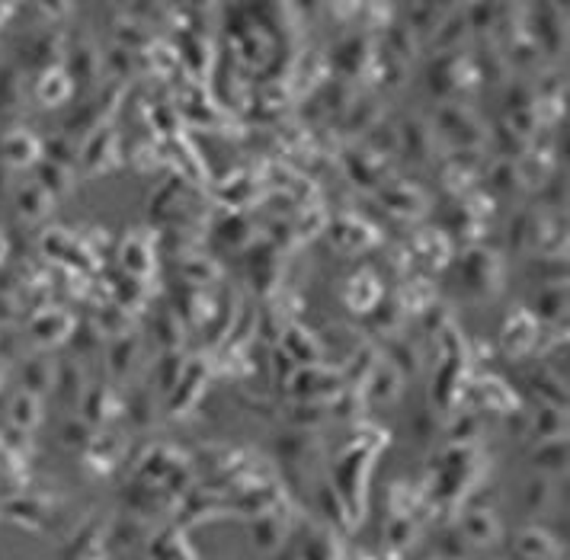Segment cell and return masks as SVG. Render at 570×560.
Masks as SVG:
<instances>
[{"label": "cell", "mask_w": 570, "mask_h": 560, "mask_svg": "<svg viewBox=\"0 0 570 560\" xmlns=\"http://www.w3.org/2000/svg\"><path fill=\"white\" fill-rule=\"evenodd\" d=\"M500 257L491 250H471L462 257V285L475 298H491L500 292Z\"/></svg>", "instance_id": "6da1fadb"}, {"label": "cell", "mask_w": 570, "mask_h": 560, "mask_svg": "<svg viewBox=\"0 0 570 560\" xmlns=\"http://www.w3.org/2000/svg\"><path fill=\"white\" fill-rule=\"evenodd\" d=\"M289 388L298 401H311V403H324L330 401L339 391V375L327 372L321 366H298L295 375L289 378Z\"/></svg>", "instance_id": "7a4b0ae2"}, {"label": "cell", "mask_w": 570, "mask_h": 560, "mask_svg": "<svg viewBox=\"0 0 570 560\" xmlns=\"http://www.w3.org/2000/svg\"><path fill=\"white\" fill-rule=\"evenodd\" d=\"M439 129L458 144V151H477L484 141V129L477 125V115L465 106H442L439 109Z\"/></svg>", "instance_id": "3957f363"}, {"label": "cell", "mask_w": 570, "mask_h": 560, "mask_svg": "<svg viewBox=\"0 0 570 560\" xmlns=\"http://www.w3.org/2000/svg\"><path fill=\"white\" fill-rule=\"evenodd\" d=\"M77 160H80V167L90 173V176L109 170V167H116L119 164L116 131H113V129H96L94 135L87 138V148H80Z\"/></svg>", "instance_id": "277c9868"}, {"label": "cell", "mask_w": 570, "mask_h": 560, "mask_svg": "<svg viewBox=\"0 0 570 560\" xmlns=\"http://www.w3.org/2000/svg\"><path fill=\"white\" fill-rule=\"evenodd\" d=\"M23 61H26V68H32V71H39V74L55 71L61 61V36L59 32H39V36L26 45Z\"/></svg>", "instance_id": "5b68a950"}, {"label": "cell", "mask_w": 570, "mask_h": 560, "mask_svg": "<svg viewBox=\"0 0 570 560\" xmlns=\"http://www.w3.org/2000/svg\"><path fill=\"white\" fill-rule=\"evenodd\" d=\"M0 158H4L7 167H14V170L30 167V164H36V158H39V141L30 135V131L14 129L4 135V141H0Z\"/></svg>", "instance_id": "8992f818"}, {"label": "cell", "mask_w": 570, "mask_h": 560, "mask_svg": "<svg viewBox=\"0 0 570 560\" xmlns=\"http://www.w3.org/2000/svg\"><path fill=\"white\" fill-rule=\"evenodd\" d=\"M30 333H32V339H36V343L55 346V343H61V339L71 337V333H74V321L65 314V311L51 308V311H42V314L32 321Z\"/></svg>", "instance_id": "52a82bcc"}, {"label": "cell", "mask_w": 570, "mask_h": 560, "mask_svg": "<svg viewBox=\"0 0 570 560\" xmlns=\"http://www.w3.org/2000/svg\"><path fill=\"white\" fill-rule=\"evenodd\" d=\"M401 394V375H397V368L391 366V362H378L375 368H372V375L366 378V401L378 403V401H394V397Z\"/></svg>", "instance_id": "ba28073f"}, {"label": "cell", "mask_w": 570, "mask_h": 560, "mask_svg": "<svg viewBox=\"0 0 570 560\" xmlns=\"http://www.w3.org/2000/svg\"><path fill=\"white\" fill-rule=\"evenodd\" d=\"M122 410H125V403L113 394V388H94L87 394V403H84V423L100 426V423H106V420L119 417Z\"/></svg>", "instance_id": "9c48e42d"}, {"label": "cell", "mask_w": 570, "mask_h": 560, "mask_svg": "<svg viewBox=\"0 0 570 560\" xmlns=\"http://www.w3.org/2000/svg\"><path fill=\"white\" fill-rule=\"evenodd\" d=\"M71 90H74V80L68 77V71H61V68L39 74L36 80V96L42 106H61V103L71 96Z\"/></svg>", "instance_id": "30bf717a"}, {"label": "cell", "mask_w": 570, "mask_h": 560, "mask_svg": "<svg viewBox=\"0 0 570 560\" xmlns=\"http://www.w3.org/2000/svg\"><path fill=\"white\" fill-rule=\"evenodd\" d=\"M282 349L289 352L292 362L295 366H318L321 362V346L314 343V337L302 330V327H289V330H282Z\"/></svg>", "instance_id": "8fae6325"}, {"label": "cell", "mask_w": 570, "mask_h": 560, "mask_svg": "<svg viewBox=\"0 0 570 560\" xmlns=\"http://www.w3.org/2000/svg\"><path fill=\"white\" fill-rule=\"evenodd\" d=\"M535 333H538V323H535V317H529L526 311H516V321H506L503 346L510 352H516V356H520V352L532 349Z\"/></svg>", "instance_id": "7c38bea8"}, {"label": "cell", "mask_w": 570, "mask_h": 560, "mask_svg": "<svg viewBox=\"0 0 570 560\" xmlns=\"http://www.w3.org/2000/svg\"><path fill=\"white\" fill-rule=\"evenodd\" d=\"M343 298H347L349 308L372 311L378 304V298H382V288H378V282L372 273H359L347 282V294H343Z\"/></svg>", "instance_id": "4fadbf2b"}, {"label": "cell", "mask_w": 570, "mask_h": 560, "mask_svg": "<svg viewBox=\"0 0 570 560\" xmlns=\"http://www.w3.org/2000/svg\"><path fill=\"white\" fill-rule=\"evenodd\" d=\"M397 148H404L413 160L430 158V129L420 119H407L404 125H397Z\"/></svg>", "instance_id": "5bb4252c"}, {"label": "cell", "mask_w": 570, "mask_h": 560, "mask_svg": "<svg viewBox=\"0 0 570 560\" xmlns=\"http://www.w3.org/2000/svg\"><path fill=\"white\" fill-rule=\"evenodd\" d=\"M378 195H382V202L388 205V209L401 212V215H420V212L426 209L423 193H417L413 186H404V183H397V186H388V189H378Z\"/></svg>", "instance_id": "9a60e30c"}, {"label": "cell", "mask_w": 570, "mask_h": 560, "mask_svg": "<svg viewBox=\"0 0 570 560\" xmlns=\"http://www.w3.org/2000/svg\"><path fill=\"white\" fill-rule=\"evenodd\" d=\"M55 384V366H51L49 359H42V356H36V359H30L26 366H23V388H26V394H45V391Z\"/></svg>", "instance_id": "2e32d148"}, {"label": "cell", "mask_w": 570, "mask_h": 560, "mask_svg": "<svg viewBox=\"0 0 570 560\" xmlns=\"http://www.w3.org/2000/svg\"><path fill=\"white\" fill-rule=\"evenodd\" d=\"M203 384H205V368L189 366L186 372L180 375V381H176V394H174V403H170V410H174V413H183V410H189V401H195V397L203 394Z\"/></svg>", "instance_id": "e0dca14e"}, {"label": "cell", "mask_w": 570, "mask_h": 560, "mask_svg": "<svg viewBox=\"0 0 570 560\" xmlns=\"http://www.w3.org/2000/svg\"><path fill=\"white\" fill-rule=\"evenodd\" d=\"M122 266L129 269V275L135 279H145L148 269H151V247L145 244L141 234H131L122 244Z\"/></svg>", "instance_id": "ac0fdd59"}, {"label": "cell", "mask_w": 570, "mask_h": 560, "mask_svg": "<svg viewBox=\"0 0 570 560\" xmlns=\"http://www.w3.org/2000/svg\"><path fill=\"white\" fill-rule=\"evenodd\" d=\"M51 202L55 199H51L45 189H39L36 183H30V186H23L20 193H16V212H20L23 218H30V221H39V218L49 215Z\"/></svg>", "instance_id": "d6986e66"}, {"label": "cell", "mask_w": 570, "mask_h": 560, "mask_svg": "<svg viewBox=\"0 0 570 560\" xmlns=\"http://www.w3.org/2000/svg\"><path fill=\"white\" fill-rule=\"evenodd\" d=\"M10 420H14V429H36L39 420H42V403L36 394H16L10 403Z\"/></svg>", "instance_id": "ffe728a7"}, {"label": "cell", "mask_w": 570, "mask_h": 560, "mask_svg": "<svg viewBox=\"0 0 570 560\" xmlns=\"http://www.w3.org/2000/svg\"><path fill=\"white\" fill-rule=\"evenodd\" d=\"M36 186L45 189L51 199H61V195H68V189H71V173H68L65 167H55L49 164V160H42V164L36 167Z\"/></svg>", "instance_id": "44dd1931"}, {"label": "cell", "mask_w": 570, "mask_h": 560, "mask_svg": "<svg viewBox=\"0 0 570 560\" xmlns=\"http://www.w3.org/2000/svg\"><path fill=\"white\" fill-rule=\"evenodd\" d=\"M529 429L538 432L545 442H548V438H564V410L545 403L535 417H529Z\"/></svg>", "instance_id": "7402d4cb"}, {"label": "cell", "mask_w": 570, "mask_h": 560, "mask_svg": "<svg viewBox=\"0 0 570 560\" xmlns=\"http://www.w3.org/2000/svg\"><path fill=\"white\" fill-rule=\"evenodd\" d=\"M487 183H491L493 193H512V189H520V164L510 158L497 160V164L491 167V173H487Z\"/></svg>", "instance_id": "603a6c76"}, {"label": "cell", "mask_w": 570, "mask_h": 560, "mask_svg": "<svg viewBox=\"0 0 570 560\" xmlns=\"http://www.w3.org/2000/svg\"><path fill=\"white\" fill-rule=\"evenodd\" d=\"M42 151H45V160H49V164L65 167V170H71L74 160H77V151H74L71 138H65V135L45 138V141H42Z\"/></svg>", "instance_id": "cb8c5ba5"}, {"label": "cell", "mask_w": 570, "mask_h": 560, "mask_svg": "<svg viewBox=\"0 0 570 560\" xmlns=\"http://www.w3.org/2000/svg\"><path fill=\"white\" fill-rule=\"evenodd\" d=\"M135 352H138L135 337H119L116 343H113V349H109V372L113 375L129 372L131 362H135Z\"/></svg>", "instance_id": "d4e9b609"}, {"label": "cell", "mask_w": 570, "mask_h": 560, "mask_svg": "<svg viewBox=\"0 0 570 560\" xmlns=\"http://www.w3.org/2000/svg\"><path fill=\"white\" fill-rule=\"evenodd\" d=\"M20 94H23L20 74H16L14 68H4V71H0V115L14 113V109L20 106Z\"/></svg>", "instance_id": "484cf974"}, {"label": "cell", "mask_w": 570, "mask_h": 560, "mask_svg": "<svg viewBox=\"0 0 570 560\" xmlns=\"http://www.w3.org/2000/svg\"><path fill=\"white\" fill-rule=\"evenodd\" d=\"M567 294H564L561 285H551L545 288V292L538 294V302H535V311H538L541 321H557V317L564 314V308H567V302H564Z\"/></svg>", "instance_id": "4316f807"}, {"label": "cell", "mask_w": 570, "mask_h": 560, "mask_svg": "<svg viewBox=\"0 0 570 560\" xmlns=\"http://www.w3.org/2000/svg\"><path fill=\"white\" fill-rule=\"evenodd\" d=\"M51 388H59V394L65 397V401H71V397L84 388V381H80V368L71 366V362H65V366L55 372V384H51Z\"/></svg>", "instance_id": "83f0119b"}, {"label": "cell", "mask_w": 570, "mask_h": 560, "mask_svg": "<svg viewBox=\"0 0 570 560\" xmlns=\"http://www.w3.org/2000/svg\"><path fill=\"white\" fill-rule=\"evenodd\" d=\"M535 90L526 84H512L510 90H506V109L510 113H520V109H532L535 106Z\"/></svg>", "instance_id": "f1b7e54d"}, {"label": "cell", "mask_w": 570, "mask_h": 560, "mask_svg": "<svg viewBox=\"0 0 570 560\" xmlns=\"http://www.w3.org/2000/svg\"><path fill=\"white\" fill-rule=\"evenodd\" d=\"M61 438H65V446H87L90 438H94V426L84 423V420H71V423H65Z\"/></svg>", "instance_id": "f546056e"}, {"label": "cell", "mask_w": 570, "mask_h": 560, "mask_svg": "<svg viewBox=\"0 0 570 560\" xmlns=\"http://www.w3.org/2000/svg\"><path fill=\"white\" fill-rule=\"evenodd\" d=\"M564 438H548L541 452L535 455V465H548V467H564Z\"/></svg>", "instance_id": "4dcf8cb0"}, {"label": "cell", "mask_w": 570, "mask_h": 560, "mask_svg": "<svg viewBox=\"0 0 570 560\" xmlns=\"http://www.w3.org/2000/svg\"><path fill=\"white\" fill-rule=\"evenodd\" d=\"M506 429H510L512 436H520V432H526V429H529V413H522L520 407L512 410V417L506 413Z\"/></svg>", "instance_id": "1f68e13d"}, {"label": "cell", "mask_w": 570, "mask_h": 560, "mask_svg": "<svg viewBox=\"0 0 570 560\" xmlns=\"http://www.w3.org/2000/svg\"><path fill=\"white\" fill-rule=\"evenodd\" d=\"M4 253H7V240H4V234H0V259H4Z\"/></svg>", "instance_id": "d6a6232c"}, {"label": "cell", "mask_w": 570, "mask_h": 560, "mask_svg": "<svg viewBox=\"0 0 570 560\" xmlns=\"http://www.w3.org/2000/svg\"><path fill=\"white\" fill-rule=\"evenodd\" d=\"M0 14H10V7H0Z\"/></svg>", "instance_id": "836d02e7"}, {"label": "cell", "mask_w": 570, "mask_h": 560, "mask_svg": "<svg viewBox=\"0 0 570 560\" xmlns=\"http://www.w3.org/2000/svg\"><path fill=\"white\" fill-rule=\"evenodd\" d=\"M0 372H4V368H0Z\"/></svg>", "instance_id": "e575fe53"}]
</instances>
